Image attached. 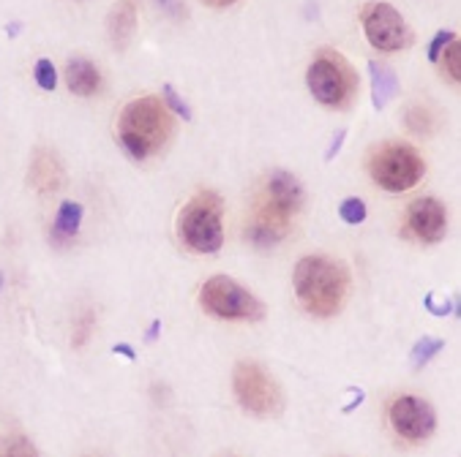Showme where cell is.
Segmentation results:
<instances>
[{"label": "cell", "instance_id": "cell-11", "mask_svg": "<svg viewBox=\"0 0 461 457\" xmlns=\"http://www.w3.org/2000/svg\"><path fill=\"white\" fill-rule=\"evenodd\" d=\"M290 221H292L290 213L279 210V207L271 204V201L259 199L257 210H254V218L249 221L246 237H249V242L257 245V248H274V245H279V242L287 237Z\"/></svg>", "mask_w": 461, "mask_h": 457}, {"label": "cell", "instance_id": "cell-7", "mask_svg": "<svg viewBox=\"0 0 461 457\" xmlns=\"http://www.w3.org/2000/svg\"><path fill=\"white\" fill-rule=\"evenodd\" d=\"M306 85L320 104L338 109L347 106L355 93V74L333 52H320L309 66V74H306Z\"/></svg>", "mask_w": 461, "mask_h": 457}, {"label": "cell", "instance_id": "cell-15", "mask_svg": "<svg viewBox=\"0 0 461 457\" xmlns=\"http://www.w3.org/2000/svg\"><path fill=\"white\" fill-rule=\"evenodd\" d=\"M66 85L76 96H93L101 85V74L99 68L85 60V58H71L66 63Z\"/></svg>", "mask_w": 461, "mask_h": 457}, {"label": "cell", "instance_id": "cell-20", "mask_svg": "<svg viewBox=\"0 0 461 457\" xmlns=\"http://www.w3.org/2000/svg\"><path fill=\"white\" fill-rule=\"evenodd\" d=\"M407 126H409V131L417 134V137L432 134V112H429L426 106H412V109L407 112Z\"/></svg>", "mask_w": 461, "mask_h": 457}, {"label": "cell", "instance_id": "cell-12", "mask_svg": "<svg viewBox=\"0 0 461 457\" xmlns=\"http://www.w3.org/2000/svg\"><path fill=\"white\" fill-rule=\"evenodd\" d=\"M262 199L276 204L279 210L295 216L300 207H303V199L306 196H303V185L298 183L295 175H290V172H274L271 177H267V183H265V196Z\"/></svg>", "mask_w": 461, "mask_h": 457}, {"label": "cell", "instance_id": "cell-2", "mask_svg": "<svg viewBox=\"0 0 461 457\" xmlns=\"http://www.w3.org/2000/svg\"><path fill=\"white\" fill-rule=\"evenodd\" d=\"M170 112L162 98H134L118 120V139L121 147L134 161H145L153 153H159L170 137Z\"/></svg>", "mask_w": 461, "mask_h": 457}, {"label": "cell", "instance_id": "cell-9", "mask_svg": "<svg viewBox=\"0 0 461 457\" xmlns=\"http://www.w3.org/2000/svg\"><path fill=\"white\" fill-rule=\"evenodd\" d=\"M388 422L401 441L420 444V441L432 438V433L437 428V414H434L432 403L424 398L399 395L388 406Z\"/></svg>", "mask_w": 461, "mask_h": 457}, {"label": "cell", "instance_id": "cell-14", "mask_svg": "<svg viewBox=\"0 0 461 457\" xmlns=\"http://www.w3.org/2000/svg\"><path fill=\"white\" fill-rule=\"evenodd\" d=\"M109 41L115 50H126L137 30V0H118L107 20Z\"/></svg>", "mask_w": 461, "mask_h": 457}, {"label": "cell", "instance_id": "cell-23", "mask_svg": "<svg viewBox=\"0 0 461 457\" xmlns=\"http://www.w3.org/2000/svg\"><path fill=\"white\" fill-rule=\"evenodd\" d=\"M162 98H164V106L167 109H172L178 117H183V120H191V109H188V104L180 98V93L172 88V85H164V91H162Z\"/></svg>", "mask_w": 461, "mask_h": 457}, {"label": "cell", "instance_id": "cell-8", "mask_svg": "<svg viewBox=\"0 0 461 457\" xmlns=\"http://www.w3.org/2000/svg\"><path fill=\"white\" fill-rule=\"evenodd\" d=\"M363 30L379 52H399L412 44V30L391 4H369L363 9Z\"/></svg>", "mask_w": 461, "mask_h": 457}, {"label": "cell", "instance_id": "cell-10", "mask_svg": "<svg viewBox=\"0 0 461 457\" xmlns=\"http://www.w3.org/2000/svg\"><path fill=\"white\" fill-rule=\"evenodd\" d=\"M407 226L420 242H440L448 234V213L440 199H415L407 210Z\"/></svg>", "mask_w": 461, "mask_h": 457}, {"label": "cell", "instance_id": "cell-22", "mask_svg": "<svg viewBox=\"0 0 461 457\" xmlns=\"http://www.w3.org/2000/svg\"><path fill=\"white\" fill-rule=\"evenodd\" d=\"M442 58H445V74H448L453 82H458V79H461V47H458L456 38L445 47Z\"/></svg>", "mask_w": 461, "mask_h": 457}, {"label": "cell", "instance_id": "cell-3", "mask_svg": "<svg viewBox=\"0 0 461 457\" xmlns=\"http://www.w3.org/2000/svg\"><path fill=\"white\" fill-rule=\"evenodd\" d=\"M221 199L213 191L195 193L178 216V234L195 254H216L224 242L221 229Z\"/></svg>", "mask_w": 461, "mask_h": 457}, {"label": "cell", "instance_id": "cell-28", "mask_svg": "<svg viewBox=\"0 0 461 457\" xmlns=\"http://www.w3.org/2000/svg\"><path fill=\"white\" fill-rule=\"evenodd\" d=\"M344 139H347V131H338V134L333 137V145H330V150H328V155H325L328 161H330V158H333V155H336V153L341 150V145H344Z\"/></svg>", "mask_w": 461, "mask_h": 457}, {"label": "cell", "instance_id": "cell-17", "mask_svg": "<svg viewBox=\"0 0 461 457\" xmlns=\"http://www.w3.org/2000/svg\"><path fill=\"white\" fill-rule=\"evenodd\" d=\"M80 224H83V204L63 201L55 216V224H52V240L58 245L71 242L76 237V232H80Z\"/></svg>", "mask_w": 461, "mask_h": 457}, {"label": "cell", "instance_id": "cell-31", "mask_svg": "<svg viewBox=\"0 0 461 457\" xmlns=\"http://www.w3.org/2000/svg\"><path fill=\"white\" fill-rule=\"evenodd\" d=\"M205 4H211V6H229V4H235V0H205Z\"/></svg>", "mask_w": 461, "mask_h": 457}, {"label": "cell", "instance_id": "cell-19", "mask_svg": "<svg viewBox=\"0 0 461 457\" xmlns=\"http://www.w3.org/2000/svg\"><path fill=\"white\" fill-rule=\"evenodd\" d=\"M0 457H38V452L25 436H12L0 444Z\"/></svg>", "mask_w": 461, "mask_h": 457}, {"label": "cell", "instance_id": "cell-27", "mask_svg": "<svg viewBox=\"0 0 461 457\" xmlns=\"http://www.w3.org/2000/svg\"><path fill=\"white\" fill-rule=\"evenodd\" d=\"M156 4H159V9H162L170 20H175V22L186 20V4H183V0H156Z\"/></svg>", "mask_w": 461, "mask_h": 457}, {"label": "cell", "instance_id": "cell-24", "mask_svg": "<svg viewBox=\"0 0 461 457\" xmlns=\"http://www.w3.org/2000/svg\"><path fill=\"white\" fill-rule=\"evenodd\" d=\"M442 341H437V338H424L417 346H415V351H412V359H415V365H424V362H429L437 351H442Z\"/></svg>", "mask_w": 461, "mask_h": 457}, {"label": "cell", "instance_id": "cell-13", "mask_svg": "<svg viewBox=\"0 0 461 457\" xmlns=\"http://www.w3.org/2000/svg\"><path fill=\"white\" fill-rule=\"evenodd\" d=\"M66 180L63 163L52 150H36L33 163H30V185L36 191H58Z\"/></svg>", "mask_w": 461, "mask_h": 457}, {"label": "cell", "instance_id": "cell-18", "mask_svg": "<svg viewBox=\"0 0 461 457\" xmlns=\"http://www.w3.org/2000/svg\"><path fill=\"white\" fill-rule=\"evenodd\" d=\"M338 216H341L344 224H350V226L363 224V221H366V204H363V199H358V196L344 199V201L338 204Z\"/></svg>", "mask_w": 461, "mask_h": 457}, {"label": "cell", "instance_id": "cell-26", "mask_svg": "<svg viewBox=\"0 0 461 457\" xmlns=\"http://www.w3.org/2000/svg\"><path fill=\"white\" fill-rule=\"evenodd\" d=\"M93 332V313H85L76 319V329H74V346H83Z\"/></svg>", "mask_w": 461, "mask_h": 457}, {"label": "cell", "instance_id": "cell-16", "mask_svg": "<svg viewBox=\"0 0 461 457\" xmlns=\"http://www.w3.org/2000/svg\"><path fill=\"white\" fill-rule=\"evenodd\" d=\"M369 74H371V104H374V109L388 106L391 98H396V93H399L396 71L388 63L371 60L369 63Z\"/></svg>", "mask_w": 461, "mask_h": 457}, {"label": "cell", "instance_id": "cell-29", "mask_svg": "<svg viewBox=\"0 0 461 457\" xmlns=\"http://www.w3.org/2000/svg\"><path fill=\"white\" fill-rule=\"evenodd\" d=\"M112 351H115V354H123L126 359H137L134 349H131V346H126V343H118V346H112Z\"/></svg>", "mask_w": 461, "mask_h": 457}, {"label": "cell", "instance_id": "cell-1", "mask_svg": "<svg viewBox=\"0 0 461 457\" xmlns=\"http://www.w3.org/2000/svg\"><path fill=\"white\" fill-rule=\"evenodd\" d=\"M295 295L306 313L330 319L344 308L350 292L347 267L330 256H306L295 264Z\"/></svg>", "mask_w": 461, "mask_h": 457}, {"label": "cell", "instance_id": "cell-30", "mask_svg": "<svg viewBox=\"0 0 461 457\" xmlns=\"http://www.w3.org/2000/svg\"><path fill=\"white\" fill-rule=\"evenodd\" d=\"M159 329H162V321H153V324H150V329H147V341H156Z\"/></svg>", "mask_w": 461, "mask_h": 457}, {"label": "cell", "instance_id": "cell-25", "mask_svg": "<svg viewBox=\"0 0 461 457\" xmlns=\"http://www.w3.org/2000/svg\"><path fill=\"white\" fill-rule=\"evenodd\" d=\"M456 35H453V30H440L437 35H434V41L429 44V60L432 63H440V58H442V52H445V47L450 44Z\"/></svg>", "mask_w": 461, "mask_h": 457}, {"label": "cell", "instance_id": "cell-5", "mask_svg": "<svg viewBox=\"0 0 461 457\" xmlns=\"http://www.w3.org/2000/svg\"><path fill=\"white\" fill-rule=\"evenodd\" d=\"M369 172L377 185L391 193H401L420 183V177L426 175V163L409 145H385L371 155Z\"/></svg>", "mask_w": 461, "mask_h": 457}, {"label": "cell", "instance_id": "cell-21", "mask_svg": "<svg viewBox=\"0 0 461 457\" xmlns=\"http://www.w3.org/2000/svg\"><path fill=\"white\" fill-rule=\"evenodd\" d=\"M33 76H36V85L42 88V91H55V88H58V71H55V66H52L50 60H44V58L36 63Z\"/></svg>", "mask_w": 461, "mask_h": 457}, {"label": "cell", "instance_id": "cell-32", "mask_svg": "<svg viewBox=\"0 0 461 457\" xmlns=\"http://www.w3.org/2000/svg\"><path fill=\"white\" fill-rule=\"evenodd\" d=\"M0 286H4V275H0Z\"/></svg>", "mask_w": 461, "mask_h": 457}, {"label": "cell", "instance_id": "cell-4", "mask_svg": "<svg viewBox=\"0 0 461 457\" xmlns=\"http://www.w3.org/2000/svg\"><path fill=\"white\" fill-rule=\"evenodd\" d=\"M200 305L208 316L221 321H259L265 316V305L249 288L227 275H216L203 283Z\"/></svg>", "mask_w": 461, "mask_h": 457}, {"label": "cell", "instance_id": "cell-6", "mask_svg": "<svg viewBox=\"0 0 461 457\" xmlns=\"http://www.w3.org/2000/svg\"><path fill=\"white\" fill-rule=\"evenodd\" d=\"M233 390L243 411L254 417H274L282 411V390L276 379L259 362H238L233 373Z\"/></svg>", "mask_w": 461, "mask_h": 457}]
</instances>
